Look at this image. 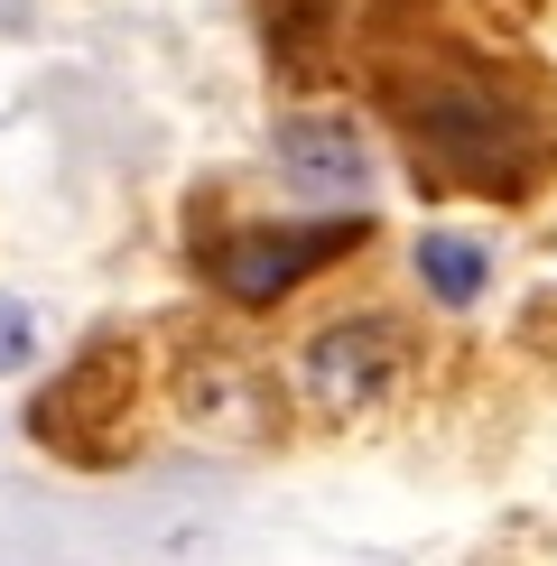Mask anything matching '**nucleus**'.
<instances>
[{
  "instance_id": "1",
  "label": "nucleus",
  "mask_w": 557,
  "mask_h": 566,
  "mask_svg": "<svg viewBox=\"0 0 557 566\" xmlns=\"http://www.w3.org/2000/svg\"><path fill=\"white\" fill-rule=\"evenodd\" d=\"M362 75L390 130L409 139V168L428 196L529 205L557 177V93L521 56H493L464 38H400Z\"/></svg>"
},
{
  "instance_id": "2",
  "label": "nucleus",
  "mask_w": 557,
  "mask_h": 566,
  "mask_svg": "<svg viewBox=\"0 0 557 566\" xmlns=\"http://www.w3.org/2000/svg\"><path fill=\"white\" fill-rule=\"evenodd\" d=\"M362 242H371V214L362 205H335L325 223H223L214 242L196 232V270L232 306H278V297L307 289V279H325L335 261H354Z\"/></svg>"
},
{
  "instance_id": "3",
  "label": "nucleus",
  "mask_w": 557,
  "mask_h": 566,
  "mask_svg": "<svg viewBox=\"0 0 557 566\" xmlns=\"http://www.w3.org/2000/svg\"><path fill=\"white\" fill-rule=\"evenodd\" d=\"M409 363H418L409 325L381 316V306H362V316H325L316 335L297 344L288 381H297V399H307L316 418H362V409H381V399L409 381Z\"/></svg>"
},
{
  "instance_id": "4",
  "label": "nucleus",
  "mask_w": 557,
  "mask_h": 566,
  "mask_svg": "<svg viewBox=\"0 0 557 566\" xmlns=\"http://www.w3.org/2000/svg\"><path fill=\"white\" fill-rule=\"evenodd\" d=\"M29 428H38V446H56V455L103 464V437L93 428H130V353L122 344L75 353V363L56 371V390L29 409Z\"/></svg>"
},
{
  "instance_id": "5",
  "label": "nucleus",
  "mask_w": 557,
  "mask_h": 566,
  "mask_svg": "<svg viewBox=\"0 0 557 566\" xmlns=\"http://www.w3.org/2000/svg\"><path fill=\"white\" fill-rule=\"evenodd\" d=\"M270 158H278V177H288L297 196H316V205H362L371 196V130L354 112H288V122L270 130Z\"/></svg>"
},
{
  "instance_id": "6",
  "label": "nucleus",
  "mask_w": 557,
  "mask_h": 566,
  "mask_svg": "<svg viewBox=\"0 0 557 566\" xmlns=\"http://www.w3.org/2000/svg\"><path fill=\"white\" fill-rule=\"evenodd\" d=\"M409 270H418V289H428V306H446V316L483 306V289H493V251H483L474 232H418Z\"/></svg>"
},
{
  "instance_id": "7",
  "label": "nucleus",
  "mask_w": 557,
  "mask_h": 566,
  "mask_svg": "<svg viewBox=\"0 0 557 566\" xmlns=\"http://www.w3.org/2000/svg\"><path fill=\"white\" fill-rule=\"evenodd\" d=\"M186 418L223 437H261V381H251L232 353H196L186 363Z\"/></svg>"
},
{
  "instance_id": "8",
  "label": "nucleus",
  "mask_w": 557,
  "mask_h": 566,
  "mask_svg": "<svg viewBox=\"0 0 557 566\" xmlns=\"http://www.w3.org/2000/svg\"><path fill=\"white\" fill-rule=\"evenodd\" d=\"M38 363V316L19 297H0V371H29Z\"/></svg>"
}]
</instances>
